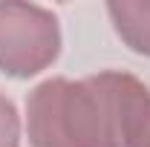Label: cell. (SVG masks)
Listing matches in <instances>:
<instances>
[{
    "mask_svg": "<svg viewBox=\"0 0 150 147\" xmlns=\"http://www.w3.org/2000/svg\"><path fill=\"white\" fill-rule=\"evenodd\" d=\"M0 147H20V115L12 98L0 92Z\"/></svg>",
    "mask_w": 150,
    "mask_h": 147,
    "instance_id": "cell-5",
    "label": "cell"
},
{
    "mask_svg": "<svg viewBox=\"0 0 150 147\" xmlns=\"http://www.w3.org/2000/svg\"><path fill=\"white\" fill-rule=\"evenodd\" d=\"M107 15L124 46L150 58V0H110Z\"/></svg>",
    "mask_w": 150,
    "mask_h": 147,
    "instance_id": "cell-3",
    "label": "cell"
},
{
    "mask_svg": "<svg viewBox=\"0 0 150 147\" xmlns=\"http://www.w3.org/2000/svg\"><path fill=\"white\" fill-rule=\"evenodd\" d=\"M124 147H150V90L142 87L127 115Z\"/></svg>",
    "mask_w": 150,
    "mask_h": 147,
    "instance_id": "cell-4",
    "label": "cell"
},
{
    "mask_svg": "<svg viewBox=\"0 0 150 147\" xmlns=\"http://www.w3.org/2000/svg\"><path fill=\"white\" fill-rule=\"evenodd\" d=\"M61 55V23L55 12L35 3H0V72L32 78Z\"/></svg>",
    "mask_w": 150,
    "mask_h": 147,
    "instance_id": "cell-2",
    "label": "cell"
},
{
    "mask_svg": "<svg viewBox=\"0 0 150 147\" xmlns=\"http://www.w3.org/2000/svg\"><path fill=\"white\" fill-rule=\"evenodd\" d=\"M127 72L90 78H46L26 98V133L32 147H124L127 115L142 92Z\"/></svg>",
    "mask_w": 150,
    "mask_h": 147,
    "instance_id": "cell-1",
    "label": "cell"
}]
</instances>
